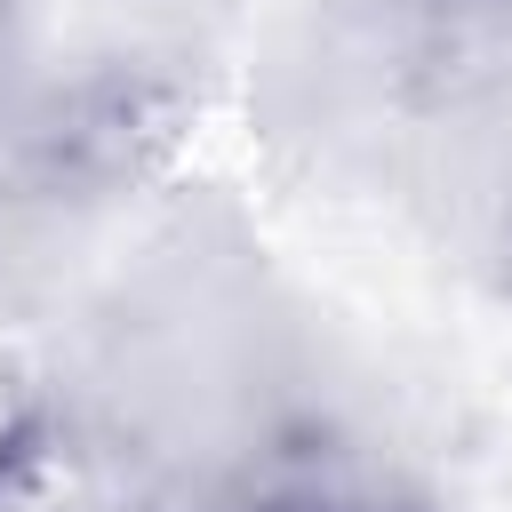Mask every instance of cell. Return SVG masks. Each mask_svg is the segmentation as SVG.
<instances>
[{"mask_svg":"<svg viewBox=\"0 0 512 512\" xmlns=\"http://www.w3.org/2000/svg\"><path fill=\"white\" fill-rule=\"evenodd\" d=\"M8 16H16V0H0V40H8Z\"/></svg>","mask_w":512,"mask_h":512,"instance_id":"obj_1","label":"cell"}]
</instances>
